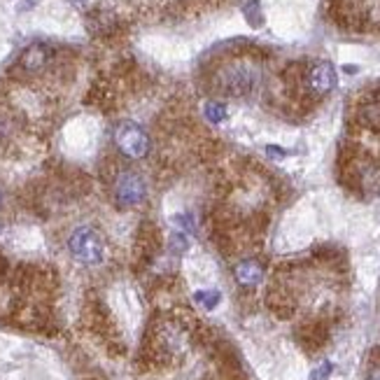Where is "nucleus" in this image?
<instances>
[{
  "label": "nucleus",
  "mask_w": 380,
  "mask_h": 380,
  "mask_svg": "<svg viewBox=\"0 0 380 380\" xmlns=\"http://www.w3.org/2000/svg\"><path fill=\"white\" fill-rule=\"evenodd\" d=\"M220 89L229 96H248L259 85V75L250 66H231L220 77Z\"/></svg>",
  "instance_id": "4"
},
{
  "label": "nucleus",
  "mask_w": 380,
  "mask_h": 380,
  "mask_svg": "<svg viewBox=\"0 0 380 380\" xmlns=\"http://www.w3.org/2000/svg\"><path fill=\"white\" fill-rule=\"evenodd\" d=\"M73 3L77 5V8H89V5H92L94 0H73Z\"/></svg>",
  "instance_id": "14"
},
{
  "label": "nucleus",
  "mask_w": 380,
  "mask_h": 380,
  "mask_svg": "<svg viewBox=\"0 0 380 380\" xmlns=\"http://www.w3.org/2000/svg\"><path fill=\"white\" fill-rule=\"evenodd\" d=\"M234 275H236L238 285H243V287H257L264 280V268H261L259 261L245 259V261L236 264Z\"/></svg>",
  "instance_id": "6"
},
{
  "label": "nucleus",
  "mask_w": 380,
  "mask_h": 380,
  "mask_svg": "<svg viewBox=\"0 0 380 380\" xmlns=\"http://www.w3.org/2000/svg\"><path fill=\"white\" fill-rule=\"evenodd\" d=\"M114 145L119 147V152L128 159H143L150 154V135L140 124L135 121H121L114 128Z\"/></svg>",
  "instance_id": "2"
},
{
  "label": "nucleus",
  "mask_w": 380,
  "mask_h": 380,
  "mask_svg": "<svg viewBox=\"0 0 380 380\" xmlns=\"http://www.w3.org/2000/svg\"><path fill=\"white\" fill-rule=\"evenodd\" d=\"M257 12H259V5H257V0H252V3L245 8V17H248V21L252 24V26H259L261 24V17H257Z\"/></svg>",
  "instance_id": "12"
},
{
  "label": "nucleus",
  "mask_w": 380,
  "mask_h": 380,
  "mask_svg": "<svg viewBox=\"0 0 380 380\" xmlns=\"http://www.w3.org/2000/svg\"><path fill=\"white\" fill-rule=\"evenodd\" d=\"M173 222L178 224L180 231H194V224H191L189 215H175V217H173Z\"/></svg>",
  "instance_id": "13"
},
{
  "label": "nucleus",
  "mask_w": 380,
  "mask_h": 380,
  "mask_svg": "<svg viewBox=\"0 0 380 380\" xmlns=\"http://www.w3.org/2000/svg\"><path fill=\"white\" fill-rule=\"evenodd\" d=\"M308 87L315 94H329L336 87V68L329 61H318L308 73Z\"/></svg>",
  "instance_id": "5"
},
{
  "label": "nucleus",
  "mask_w": 380,
  "mask_h": 380,
  "mask_svg": "<svg viewBox=\"0 0 380 380\" xmlns=\"http://www.w3.org/2000/svg\"><path fill=\"white\" fill-rule=\"evenodd\" d=\"M203 112L210 124H222V121L227 119V105H224V103H217V101L205 103Z\"/></svg>",
  "instance_id": "9"
},
{
  "label": "nucleus",
  "mask_w": 380,
  "mask_h": 380,
  "mask_svg": "<svg viewBox=\"0 0 380 380\" xmlns=\"http://www.w3.org/2000/svg\"><path fill=\"white\" fill-rule=\"evenodd\" d=\"M0 205H3V194H0Z\"/></svg>",
  "instance_id": "16"
},
{
  "label": "nucleus",
  "mask_w": 380,
  "mask_h": 380,
  "mask_svg": "<svg viewBox=\"0 0 380 380\" xmlns=\"http://www.w3.org/2000/svg\"><path fill=\"white\" fill-rule=\"evenodd\" d=\"M147 196V184L145 180L133 171L119 173L114 180V201L121 208H133V205L143 203Z\"/></svg>",
  "instance_id": "3"
},
{
  "label": "nucleus",
  "mask_w": 380,
  "mask_h": 380,
  "mask_svg": "<svg viewBox=\"0 0 380 380\" xmlns=\"http://www.w3.org/2000/svg\"><path fill=\"white\" fill-rule=\"evenodd\" d=\"M194 301L201 308H205V311H212V308L220 306L222 294L217 292V289H198V292L194 294Z\"/></svg>",
  "instance_id": "8"
},
{
  "label": "nucleus",
  "mask_w": 380,
  "mask_h": 380,
  "mask_svg": "<svg viewBox=\"0 0 380 380\" xmlns=\"http://www.w3.org/2000/svg\"><path fill=\"white\" fill-rule=\"evenodd\" d=\"M171 250L175 254L178 252H187V250H189V238H187L184 231H180V234L175 231V234L171 236Z\"/></svg>",
  "instance_id": "10"
},
{
  "label": "nucleus",
  "mask_w": 380,
  "mask_h": 380,
  "mask_svg": "<svg viewBox=\"0 0 380 380\" xmlns=\"http://www.w3.org/2000/svg\"><path fill=\"white\" fill-rule=\"evenodd\" d=\"M49 59V51L47 47H42V44H33V47H28L21 54V66L26 70H31V73H35V70H40L44 63Z\"/></svg>",
  "instance_id": "7"
},
{
  "label": "nucleus",
  "mask_w": 380,
  "mask_h": 380,
  "mask_svg": "<svg viewBox=\"0 0 380 380\" xmlns=\"http://www.w3.org/2000/svg\"><path fill=\"white\" fill-rule=\"evenodd\" d=\"M369 380H380V369H373V371H371V376H369Z\"/></svg>",
  "instance_id": "15"
},
{
  "label": "nucleus",
  "mask_w": 380,
  "mask_h": 380,
  "mask_svg": "<svg viewBox=\"0 0 380 380\" xmlns=\"http://www.w3.org/2000/svg\"><path fill=\"white\" fill-rule=\"evenodd\" d=\"M68 250L85 266H98L105 259V243H103V236L94 227L75 229L68 238Z\"/></svg>",
  "instance_id": "1"
},
{
  "label": "nucleus",
  "mask_w": 380,
  "mask_h": 380,
  "mask_svg": "<svg viewBox=\"0 0 380 380\" xmlns=\"http://www.w3.org/2000/svg\"><path fill=\"white\" fill-rule=\"evenodd\" d=\"M331 362H325V364H320L318 369L313 371V376H311V380H329V376H331Z\"/></svg>",
  "instance_id": "11"
}]
</instances>
